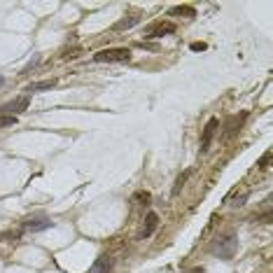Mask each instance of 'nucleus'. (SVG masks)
Segmentation results:
<instances>
[{"instance_id": "1", "label": "nucleus", "mask_w": 273, "mask_h": 273, "mask_svg": "<svg viewBox=\"0 0 273 273\" xmlns=\"http://www.w3.org/2000/svg\"><path fill=\"white\" fill-rule=\"evenodd\" d=\"M131 59V52L126 47H115V49H103L93 54L96 63H124V61Z\"/></svg>"}, {"instance_id": "2", "label": "nucleus", "mask_w": 273, "mask_h": 273, "mask_svg": "<svg viewBox=\"0 0 273 273\" xmlns=\"http://www.w3.org/2000/svg\"><path fill=\"white\" fill-rule=\"evenodd\" d=\"M236 252V236L229 234V236H224V238H219L217 243L213 245V255L222 257V259H231Z\"/></svg>"}, {"instance_id": "3", "label": "nucleus", "mask_w": 273, "mask_h": 273, "mask_svg": "<svg viewBox=\"0 0 273 273\" xmlns=\"http://www.w3.org/2000/svg\"><path fill=\"white\" fill-rule=\"evenodd\" d=\"M26 108H28V98H26V96H21V98H17V101H12V103L3 105V108H0V115L17 117L19 112H23V110H26Z\"/></svg>"}, {"instance_id": "4", "label": "nucleus", "mask_w": 273, "mask_h": 273, "mask_svg": "<svg viewBox=\"0 0 273 273\" xmlns=\"http://www.w3.org/2000/svg\"><path fill=\"white\" fill-rule=\"evenodd\" d=\"M166 33H175V23H170V21L154 23V26L147 28V35H145V38H161V35H166Z\"/></svg>"}, {"instance_id": "5", "label": "nucleus", "mask_w": 273, "mask_h": 273, "mask_svg": "<svg viewBox=\"0 0 273 273\" xmlns=\"http://www.w3.org/2000/svg\"><path fill=\"white\" fill-rule=\"evenodd\" d=\"M219 121L217 119H210L206 126H203V136H201V152H206L208 147H210V140H213L215 131H217Z\"/></svg>"}, {"instance_id": "6", "label": "nucleus", "mask_w": 273, "mask_h": 273, "mask_svg": "<svg viewBox=\"0 0 273 273\" xmlns=\"http://www.w3.org/2000/svg\"><path fill=\"white\" fill-rule=\"evenodd\" d=\"M157 227H159V215L147 213V217H145V227H142V231H140V238H150V236L157 231Z\"/></svg>"}, {"instance_id": "7", "label": "nucleus", "mask_w": 273, "mask_h": 273, "mask_svg": "<svg viewBox=\"0 0 273 273\" xmlns=\"http://www.w3.org/2000/svg\"><path fill=\"white\" fill-rule=\"evenodd\" d=\"M112 266H115V262H112V257H98L96 262H93L91 266V273H110L112 271Z\"/></svg>"}, {"instance_id": "8", "label": "nucleus", "mask_w": 273, "mask_h": 273, "mask_svg": "<svg viewBox=\"0 0 273 273\" xmlns=\"http://www.w3.org/2000/svg\"><path fill=\"white\" fill-rule=\"evenodd\" d=\"M52 222L49 219H26L23 222V229L26 231H42V229H49Z\"/></svg>"}, {"instance_id": "9", "label": "nucleus", "mask_w": 273, "mask_h": 273, "mask_svg": "<svg viewBox=\"0 0 273 273\" xmlns=\"http://www.w3.org/2000/svg\"><path fill=\"white\" fill-rule=\"evenodd\" d=\"M56 82L54 80H44V82H33V84H28L26 91L28 93H35V91H44V89H54Z\"/></svg>"}, {"instance_id": "10", "label": "nucleus", "mask_w": 273, "mask_h": 273, "mask_svg": "<svg viewBox=\"0 0 273 273\" xmlns=\"http://www.w3.org/2000/svg\"><path fill=\"white\" fill-rule=\"evenodd\" d=\"M138 21H140V14H131V17H126V19H121V21H117V23H115V31H124V28H131V26H136Z\"/></svg>"}, {"instance_id": "11", "label": "nucleus", "mask_w": 273, "mask_h": 273, "mask_svg": "<svg viewBox=\"0 0 273 273\" xmlns=\"http://www.w3.org/2000/svg\"><path fill=\"white\" fill-rule=\"evenodd\" d=\"M189 175H191V170H185V173H182L180 178H178V180H175V187H173V196H178V194H180L182 185H185V182L189 180Z\"/></svg>"}, {"instance_id": "12", "label": "nucleus", "mask_w": 273, "mask_h": 273, "mask_svg": "<svg viewBox=\"0 0 273 273\" xmlns=\"http://www.w3.org/2000/svg\"><path fill=\"white\" fill-rule=\"evenodd\" d=\"M150 191H136V194H133V203H142V206H147L150 203Z\"/></svg>"}, {"instance_id": "13", "label": "nucleus", "mask_w": 273, "mask_h": 273, "mask_svg": "<svg viewBox=\"0 0 273 273\" xmlns=\"http://www.w3.org/2000/svg\"><path fill=\"white\" fill-rule=\"evenodd\" d=\"M247 196H250V191H240V194L231 196V206H243L247 201Z\"/></svg>"}, {"instance_id": "14", "label": "nucleus", "mask_w": 273, "mask_h": 273, "mask_svg": "<svg viewBox=\"0 0 273 273\" xmlns=\"http://www.w3.org/2000/svg\"><path fill=\"white\" fill-rule=\"evenodd\" d=\"M175 14H187V17H194V10H191V7H175V10H170V17H175Z\"/></svg>"}, {"instance_id": "15", "label": "nucleus", "mask_w": 273, "mask_h": 273, "mask_svg": "<svg viewBox=\"0 0 273 273\" xmlns=\"http://www.w3.org/2000/svg\"><path fill=\"white\" fill-rule=\"evenodd\" d=\"M12 124H17V117H7V115H0V129H3V126H12Z\"/></svg>"}, {"instance_id": "16", "label": "nucleus", "mask_w": 273, "mask_h": 273, "mask_svg": "<svg viewBox=\"0 0 273 273\" xmlns=\"http://www.w3.org/2000/svg\"><path fill=\"white\" fill-rule=\"evenodd\" d=\"M38 63H40V56H35V59L31 61V63H28V66H26V68H23V70H21V75H28V72L33 70V68L38 66Z\"/></svg>"}, {"instance_id": "17", "label": "nucleus", "mask_w": 273, "mask_h": 273, "mask_svg": "<svg viewBox=\"0 0 273 273\" xmlns=\"http://www.w3.org/2000/svg\"><path fill=\"white\" fill-rule=\"evenodd\" d=\"M268 161H271V152H266L262 159H259V168L266 170V168H268Z\"/></svg>"}, {"instance_id": "18", "label": "nucleus", "mask_w": 273, "mask_h": 273, "mask_svg": "<svg viewBox=\"0 0 273 273\" xmlns=\"http://www.w3.org/2000/svg\"><path fill=\"white\" fill-rule=\"evenodd\" d=\"M191 49H194V52H203V49H206V44H203V42H194V44H191Z\"/></svg>"}, {"instance_id": "19", "label": "nucleus", "mask_w": 273, "mask_h": 273, "mask_svg": "<svg viewBox=\"0 0 273 273\" xmlns=\"http://www.w3.org/2000/svg\"><path fill=\"white\" fill-rule=\"evenodd\" d=\"M191 273H203V268H194V271H191Z\"/></svg>"}, {"instance_id": "20", "label": "nucleus", "mask_w": 273, "mask_h": 273, "mask_svg": "<svg viewBox=\"0 0 273 273\" xmlns=\"http://www.w3.org/2000/svg\"><path fill=\"white\" fill-rule=\"evenodd\" d=\"M3 82H5V80H3V77H0V87H3Z\"/></svg>"}]
</instances>
